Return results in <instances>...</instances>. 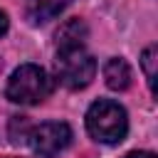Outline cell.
I'll return each instance as SVG.
<instances>
[{"label": "cell", "instance_id": "cell-1", "mask_svg": "<svg viewBox=\"0 0 158 158\" xmlns=\"http://www.w3.org/2000/svg\"><path fill=\"white\" fill-rule=\"evenodd\" d=\"M86 131L99 143H121L128 131V118L121 104L99 99L86 111Z\"/></svg>", "mask_w": 158, "mask_h": 158}, {"label": "cell", "instance_id": "cell-2", "mask_svg": "<svg viewBox=\"0 0 158 158\" xmlns=\"http://www.w3.org/2000/svg\"><path fill=\"white\" fill-rule=\"evenodd\" d=\"M5 94L15 104H40L52 94V79L37 64H20L10 74Z\"/></svg>", "mask_w": 158, "mask_h": 158}, {"label": "cell", "instance_id": "cell-3", "mask_svg": "<svg viewBox=\"0 0 158 158\" xmlns=\"http://www.w3.org/2000/svg\"><path fill=\"white\" fill-rule=\"evenodd\" d=\"M54 72L59 84H64L67 89H84L91 84L96 74V62L91 54L84 52V47H69V49H59Z\"/></svg>", "mask_w": 158, "mask_h": 158}, {"label": "cell", "instance_id": "cell-4", "mask_svg": "<svg viewBox=\"0 0 158 158\" xmlns=\"http://www.w3.org/2000/svg\"><path fill=\"white\" fill-rule=\"evenodd\" d=\"M27 141H30V148L37 156L52 158L72 143V128L62 121H47V123H40V126L30 128Z\"/></svg>", "mask_w": 158, "mask_h": 158}, {"label": "cell", "instance_id": "cell-5", "mask_svg": "<svg viewBox=\"0 0 158 158\" xmlns=\"http://www.w3.org/2000/svg\"><path fill=\"white\" fill-rule=\"evenodd\" d=\"M72 0H27V20L35 25L54 20L59 12L69 7Z\"/></svg>", "mask_w": 158, "mask_h": 158}, {"label": "cell", "instance_id": "cell-6", "mask_svg": "<svg viewBox=\"0 0 158 158\" xmlns=\"http://www.w3.org/2000/svg\"><path fill=\"white\" fill-rule=\"evenodd\" d=\"M104 79H106V86L114 89V91H123L131 86V79H133V72L128 67L126 59L121 57H114L104 64Z\"/></svg>", "mask_w": 158, "mask_h": 158}, {"label": "cell", "instance_id": "cell-7", "mask_svg": "<svg viewBox=\"0 0 158 158\" xmlns=\"http://www.w3.org/2000/svg\"><path fill=\"white\" fill-rule=\"evenodd\" d=\"M86 40V25L74 17V20H67L59 30H57V44L59 49H69V47H81Z\"/></svg>", "mask_w": 158, "mask_h": 158}, {"label": "cell", "instance_id": "cell-8", "mask_svg": "<svg viewBox=\"0 0 158 158\" xmlns=\"http://www.w3.org/2000/svg\"><path fill=\"white\" fill-rule=\"evenodd\" d=\"M156 62H158V47L151 44V47H146L143 54H141V67H143V72H146V79H148V86H151V89L156 86Z\"/></svg>", "mask_w": 158, "mask_h": 158}, {"label": "cell", "instance_id": "cell-9", "mask_svg": "<svg viewBox=\"0 0 158 158\" xmlns=\"http://www.w3.org/2000/svg\"><path fill=\"white\" fill-rule=\"evenodd\" d=\"M126 158H156V156L148 153V151H133V153H128Z\"/></svg>", "mask_w": 158, "mask_h": 158}, {"label": "cell", "instance_id": "cell-10", "mask_svg": "<svg viewBox=\"0 0 158 158\" xmlns=\"http://www.w3.org/2000/svg\"><path fill=\"white\" fill-rule=\"evenodd\" d=\"M7 32V17H5V12L0 10V37Z\"/></svg>", "mask_w": 158, "mask_h": 158}]
</instances>
